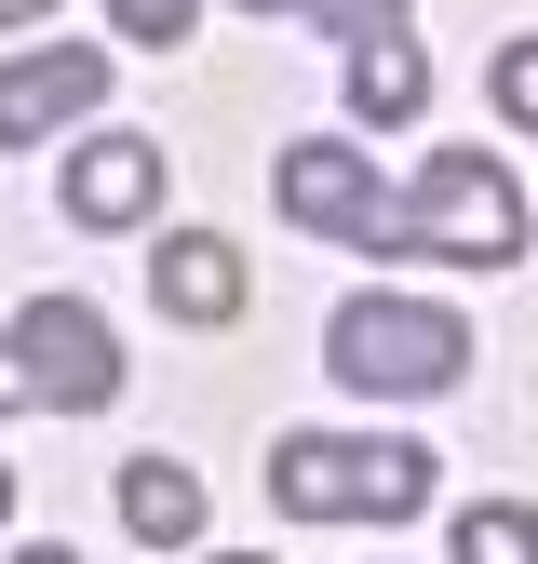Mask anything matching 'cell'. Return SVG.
Listing matches in <instances>:
<instances>
[{"mask_svg": "<svg viewBox=\"0 0 538 564\" xmlns=\"http://www.w3.org/2000/svg\"><path fill=\"white\" fill-rule=\"evenodd\" d=\"M431 484H444V457L404 431H283L269 444V498L297 524H404V511H431Z\"/></svg>", "mask_w": 538, "mask_h": 564, "instance_id": "6da1fadb", "label": "cell"}, {"mask_svg": "<svg viewBox=\"0 0 538 564\" xmlns=\"http://www.w3.org/2000/svg\"><path fill=\"white\" fill-rule=\"evenodd\" d=\"M323 377H336V390H377V403H431V390L471 377V310L364 282V296L323 323Z\"/></svg>", "mask_w": 538, "mask_h": 564, "instance_id": "7a4b0ae2", "label": "cell"}, {"mask_svg": "<svg viewBox=\"0 0 538 564\" xmlns=\"http://www.w3.org/2000/svg\"><path fill=\"white\" fill-rule=\"evenodd\" d=\"M390 256H444V269H525V175L485 149H431L404 175Z\"/></svg>", "mask_w": 538, "mask_h": 564, "instance_id": "3957f363", "label": "cell"}, {"mask_svg": "<svg viewBox=\"0 0 538 564\" xmlns=\"http://www.w3.org/2000/svg\"><path fill=\"white\" fill-rule=\"evenodd\" d=\"M269 188H283V216L351 242V256H390V216H404V175H377L351 134H297L283 162H269Z\"/></svg>", "mask_w": 538, "mask_h": 564, "instance_id": "277c9868", "label": "cell"}, {"mask_svg": "<svg viewBox=\"0 0 538 564\" xmlns=\"http://www.w3.org/2000/svg\"><path fill=\"white\" fill-rule=\"evenodd\" d=\"M0 336H14V364H28V390H41L54 416L121 403V336H108V310H95V296H28Z\"/></svg>", "mask_w": 538, "mask_h": 564, "instance_id": "5b68a950", "label": "cell"}, {"mask_svg": "<svg viewBox=\"0 0 538 564\" xmlns=\"http://www.w3.org/2000/svg\"><path fill=\"white\" fill-rule=\"evenodd\" d=\"M108 82H121V67H108L95 41H28V54H0V149H41V134L95 121Z\"/></svg>", "mask_w": 538, "mask_h": 564, "instance_id": "8992f818", "label": "cell"}, {"mask_svg": "<svg viewBox=\"0 0 538 564\" xmlns=\"http://www.w3.org/2000/svg\"><path fill=\"white\" fill-rule=\"evenodd\" d=\"M54 202L82 229H149L162 216V134H82L67 175H54Z\"/></svg>", "mask_w": 538, "mask_h": 564, "instance_id": "52a82bcc", "label": "cell"}, {"mask_svg": "<svg viewBox=\"0 0 538 564\" xmlns=\"http://www.w3.org/2000/svg\"><path fill=\"white\" fill-rule=\"evenodd\" d=\"M149 296H162L175 323H243V242H216V229H162Z\"/></svg>", "mask_w": 538, "mask_h": 564, "instance_id": "ba28073f", "label": "cell"}, {"mask_svg": "<svg viewBox=\"0 0 538 564\" xmlns=\"http://www.w3.org/2000/svg\"><path fill=\"white\" fill-rule=\"evenodd\" d=\"M121 524L149 551H189L202 538V470L189 457H121Z\"/></svg>", "mask_w": 538, "mask_h": 564, "instance_id": "9c48e42d", "label": "cell"}, {"mask_svg": "<svg viewBox=\"0 0 538 564\" xmlns=\"http://www.w3.org/2000/svg\"><path fill=\"white\" fill-rule=\"evenodd\" d=\"M336 82H351V121H364V134H404V121L431 108V67H418V41H364L351 67H336Z\"/></svg>", "mask_w": 538, "mask_h": 564, "instance_id": "30bf717a", "label": "cell"}, {"mask_svg": "<svg viewBox=\"0 0 538 564\" xmlns=\"http://www.w3.org/2000/svg\"><path fill=\"white\" fill-rule=\"evenodd\" d=\"M243 14H310V28H336V41H404V14H418V0H243Z\"/></svg>", "mask_w": 538, "mask_h": 564, "instance_id": "8fae6325", "label": "cell"}, {"mask_svg": "<svg viewBox=\"0 0 538 564\" xmlns=\"http://www.w3.org/2000/svg\"><path fill=\"white\" fill-rule=\"evenodd\" d=\"M538 538H525V498H485V511H471L458 524V564H525Z\"/></svg>", "mask_w": 538, "mask_h": 564, "instance_id": "7c38bea8", "label": "cell"}, {"mask_svg": "<svg viewBox=\"0 0 538 564\" xmlns=\"http://www.w3.org/2000/svg\"><path fill=\"white\" fill-rule=\"evenodd\" d=\"M108 28H121L134 54H175V41L202 28V0H108Z\"/></svg>", "mask_w": 538, "mask_h": 564, "instance_id": "4fadbf2b", "label": "cell"}, {"mask_svg": "<svg viewBox=\"0 0 538 564\" xmlns=\"http://www.w3.org/2000/svg\"><path fill=\"white\" fill-rule=\"evenodd\" d=\"M498 108L538 121V41H498Z\"/></svg>", "mask_w": 538, "mask_h": 564, "instance_id": "5bb4252c", "label": "cell"}, {"mask_svg": "<svg viewBox=\"0 0 538 564\" xmlns=\"http://www.w3.org/2000/svg\"><path fill=\"white\" fill-rule=\"evenodd\" d=\"M41 390H28V364H14V336H0V416H28Z\"/></svg>", "mask_w": 538, "mask_h": 564, "instance_id": "9a60e30c", "label": "cell"}, {"mask_svg": "<svg viewBox=\"0 0 538 564\" xmlns=\"http://www.w3.org/2000/svg\"><path fill=\"white\" fill-rule=\"evenodd\" d=\"M28 14H54V0H0V28H28Z\"/></svg>", "mask_w": 538, "mask_h": 564, "instance_id": "2e32d148", "label": "cell"}, {"mask_svg": "<svg viewBox=\"0 0 538 564\" xmlns=\"http://www.w3.org/2000/svg\"><path fill=\"white\" fill-rule=\"evenodd\" d=\"M14 564H82V551H67V538H54V551H14Z\"/></svg>", "mask_w": 538, "mask_h": 564, "instance_id": "e0dca14e", "label": "cell"}, {"mask_svg": "<svg viewBox=\"0 0 538 564\" xmlns=\"http://www.w3.org/2000/svg\"><path fill=\"white\" fill-rule=\"evenodd\" d=\"M0 524H14V470H0Z\"/></svg>", "mask_w": 538, "mask_h": 564, "instance_id": "ac0fdd59", "label": "cell"}, {"mask_svg": "<svg viewBox=\"0 0 538 564\" xmlns=\"http://www.w3.org/2000/svg\"><path fill=\"white\" fill-rule=\"evenodd\" d=\"M216 564H269V551H216Z\"/></svg>", "mask_w": 538, "mask_h": 564, "instance_id": "d6986e66", "label": "cell"}]
</instances>
